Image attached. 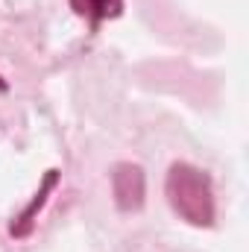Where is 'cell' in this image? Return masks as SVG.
I'll use <instances>...</instances> for the list:
<instances>
[{
  "label": "cell",
  "instance_id": "obj_1",
  "mask_svg": "<svg viewBox=\"0 0 249 252\" xmlns=\"http://www.w3.org/2000/svg\"><path fill=\"white\" fill-rule=\"evenodd\" d=\"M164 193L170 208L196 229H211L217 217L211 176L187 161H173L164 179Z\"/></svg>",
  "mask_w": 249,
  "mask_h": 252
},
{
  "label": "cell",
  "instance_id": "obj_2",
  "mask_svg": "<svg viewBox=\"0 0 249 252\" xmlns=\"http://www.w3.org/2000/svg\"><path fill=\"white\" fill-rule=\"evenodd\" d=\"M112 193H115L118 211H124V214L141 211L144 208V199H147V176H144V167L141 164H132V161L115 164V170H112Z\"/></svg>",
  "mask_w": 249,
  "mask_h": 252
},
{
  "label": "cell",
  "instance_id": "obj_3",
  "mask_svg": "<svg viewBox=\"0 0 249 252\" xmlns=\"http://www.w3.org/2000/svg\"><path fill=\"white\" fill-rule=\"evenodd\" d=\"M56 185H59V170H56V167H50V170L44 173V179H41L38 190L32 193V199L27 202V208L12 220V226H9L12 238H30V232H32V226H35V220H38V211L47 205V196L53 193Z\"/></svg>",
  "mask_w": 249,
  "mask_h": 252
},
{
  "label": "cell",
  "instance_id": "obj_4",
  "mask_svg": "<svg viewBox=\"0 0 249 252\" xmlns=\"http://www.w3.org/2000/svg\"><path fill=\"white\" fill-rule=\"evenodd\" d=\"M73 12L88 21L91 30H97L103 21H112L124 12V0H70Z\"/></svg>",
  "mask_w": 249,
  "mask_h": 252
},
{
  "label": "cell",
  "instance_id": "obj_5",
  "mask_svg": "<svg viewBox=\"0 0 249 252\" xmlns=\"http://www.w3.org/2000/svg\"><path fill=\"white\" fill-rule=\"evenodd\" d=\"M6 91H9V82H6V79L0 76V94H6Z\"/></svg>",
  "mask_w": 249,
  "mask_h": 252
}]
</instances>
